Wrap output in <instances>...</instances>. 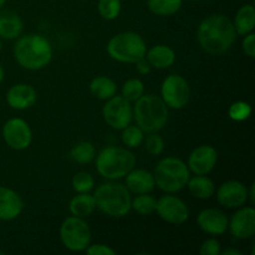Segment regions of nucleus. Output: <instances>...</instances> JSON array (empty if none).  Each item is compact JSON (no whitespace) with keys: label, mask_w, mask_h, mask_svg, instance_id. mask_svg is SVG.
Listing matches in <instances>:
<instances>
[{"label":"nucleus","mask_w":255,"mask_h":255,"mask_svg":"<svg viewBox=\"0 0 255 255\" xmlns=\"http://www.w3.org/2000/svg\"><path fill=\"white\" fill-rule=\"evenodd\" d=\"M234 24L227 16L214 14L202 20L197 30V39L206 52L222 55L228 51L236 41Z\"/></svg>","instance_id":"nucleus-1"},{"label":"nucleus","mask_w":255,"mask_h":255,"mask_svg":"<svg viewBox=\"0 0 255 255\" xmlns=\"http://www.w3.org/2000/svg\"><path fill=\"white\" fill-rule=\"evenodd\" d=\"M14 57L17 64L27 70H40L46 66L52 57L51 44L46 37L29 34L17 39L14 46Z\"/></svg>","instance_id":"nucleus-2"},{"label":"nucleus","mask_w":255,"mask_h":255,"mask_svg":"<svg viewBox=\"0 0 255 255\" xmlns=\"http://www.w3.org/2000/svg\"><path fill=\"white\" fill-rule=\"evenodd\" d=\"M133 119L143 132H158L168 121V107L156 95H142L133 107Z\"/></svg>","instance_id":"nucleus-3"},{"label":"nucleus","mask_w":255,"mask_h":255,"mask_svg":"<svg viewBox=\"0 0 255 255\" xmlns=\"http://www.w3.org/2000/svg\"><path fill=\"white\" fill-rule=\"evenodd\" d=\"M96 207L106 216L121 218L131 211V192L116 182L100 184L94 194Z\"/></svg>","instance_id":"nucleus-4"},{"label":"nucleus","mask_w":255,"mask_h":255,"mask_svg":"<svg viewBox=\"0 0 255 255\" xmlns=\"http://www.w3.org/2000/svg\"><path fill=\"white\" fill-rule=\"evenodd\" d=\"M136 166V157L131 151L122 147L109 146L96 157L99 174L110 181L124 178Z\"/></svg>","instance_id":"nucleus-5"},{"label":"nucleus","mask_w":255,"mask_h":255,"mask_svg":"<svg viewBox=\"0 0 255 255\" xmlns=\"http://www.w3.org/2000/svg\"><path fill=\"white\" fill-rule=\"evenodd\" d=\"M153 177L156 186L161 191L166 193H176L188 183L189 169L182 159L166 157L157 163Z\"/></svg>","instance_id":"nucleus-6"},{"label":"nucleus","mask_w":255,"mask_h":255,"mask_svg":"<svg viewBox=\"0 0 255 255\" xmlns=\"http://www.w3.org/2000/svg\"><path fill=\"white\" fill-rule=\"evenodd\" d=\"M146 42L143 37L133 31H124L115 35L107 44L111 59L125 64H136L146 56Z\"/></svg>","instance_id":"nucleus-7"},{"label":"nucleus","mask_w":255,"mask_h":255,"mask_svg":"<svg viewBox=\"0 0 255 255\" xmlns=\"http://www.w3.org/2000/svg\"><path fill=\"white\" fill-rule=\"evenodd\" d=\"M60 238L65 248L71 252H84L91 243V231L84 218L69 217L60 227Z\"/></svg>","instance_id":"nucleus-8"},{"label":"nucleus","mask_w":255,"mask_h":255,"mask_svg":"<svg viewBox=\"0 0 255 255\" xmlns=\"http://www.w3.org/2000/svg\"><path fill=\"white\" fill-rule=\"evenodd\" d=\"M161 95V99L167 107L179 110L188 104L191 89L184 77L179 75H169L162 84Z\"/></svg>","instance_id":"nucleus-9"},{"label":"nucleus","mask_w":255,"mask_h":255,"mask_svg":"<svg viewBox=\"0 0 255 255\" xmlns=\"http://www.w3.org/2000/svg\"><path fill=\"white\" fill-rule=\"evenodd\" d=\"M102 115L105 122L110 127L115 129H124L133 119V109L131 102L124 96H112L105 104Z\"/></svg>","instance_id":"nucleus-10"},{"label":"nucleus","mask_w":255,"mask_h":255,"mask_svg":"<svg viewBox=\"0 0 255 255\" xmlns=\"http://www.w3.org/2000/svg\"><path fill=\"white\" fill-rule=\"evenodd\" d=\"M2 138L10 148L22 151L31 143L32 133L29 125L24 120L10 119L2 127Z\"/></svg>","instance_id":"nucleus-11"},{"label":"nucleus","mask_w":255,"mask_h":255,"mask_svg":"<svg viewBox=\"0 0 255 255\" xmlns=\"http://www.w3.org/2000/svg\"><path fill=\"white\" fill-rule=\"evenodd\" d=\"M156 212L163 221L172 224L184 223L189 217L188 207L186 203L178 197L172 196L171 193L161 197L157 201Z\"/></svg>","instance_id":"nucleus-12"},{"label":"nucleus","mask_w":255,"mask_h":255,"mask_svg":"<svg viewBox=\"0 0 255 255\" xmlns=\"http://www.w3.org/2000/svg\"><path fill=\"white\" fill-rule=\"evenodd\" d=\"M217 199L227 208H239L248 199V189L238 181H228L217 191Z\"/></svg>","instance_id":"nucleus-13"},{"label":"nucleus","mask_w":255,"mask_h":255,"mask_svg":"<svg viewBox=\"0 0 255 255\" xmlns=\"http://www.w3.org/2000/svg\"><path fill=\"white\" fill-rule=\"evenodd\" d=\"M218 159L217 151L212 146H199L188 157V169L194 174H207L214 168Z\"/></svg>","instance_id":"nucleus-14"},{"label":"nucleus","mask_w":255,"mask_h":255,"mask_svg":"<svg viewBox=\"0 0 255 255\" xmlns=\"http://www.w3.org/2000/svg\"><path fill=\"white\" fill-rule=\"evenodd\" d=\"M232 236L237 239H248L255 233V211L253 207L242 208L232 217L228 223Z\"/></svg>","instance_id":"nucleus-15"},{"label":"nucleus","mask_w":255,"mask_h":255,"mask_svg":"<svg viewBox=\"0 0 255 255\" xmlns=\"http://www.w3.org/2000/svg\"><path fill=\"white\" fill-rule=\"evenodd\" d=\"M199 228L206 233L212 234V236H221L228 229V218L223 212L218 209H204L198 214Z\"/></svg>","instance_id":"nucleus-16"},{"label":"nucleus","mask_w":255,"mask_h":255,"mask_svg":"<svg viewBox=\"0 0 255 255\" xmlns=\"http://www.w3.org/2000/svg\"><path fill=\"white\" fill-rule=\"evenodd\" d=\"M24 209L21 197L12 189L0 186V221L9 222L17 218Z\"/></svg>","instance_id":"nucleus-17"},{"label":"nucleus","mask_w":255,"mask_h":255,"mask_svg":"<svg viewBox=\"0 0 255 255\" xmlns=\"http://www.w3.org/2000/svg\"><path fill=\"white\" fill-rule=\"evenodd\" d=\"M36 90L27 84H17L9 89L6 102L14 110H26L36 102Z\"/></svg>","instance_id":"nucleus-18"},{"label":"nucleus","mask_w":255,"mask_h":255,"mask_svg":"<svg viewBox=\"0 0 255 255\" xmlns=\"http://www.w3.org/2000/svg\"><path fill=\"white\" fill-rule=\"evenodd\" d=\"M125 177H126V187L131 193H149L156 186L153 174L146 169H132Z\"/></svg>","instance_id":"nucleus-19"},{"label":"nucleus","mask_w":255,"mask_h":255,"mask_svg":"<svg viewBox=\"0 0 255 255\" xmlns=\"http://www.w3.org/2000/svg\"><path fill=\"white\" fill-rule=\"evenodd\" d=\"M22 20L19 15L10 10H0V37L14 40L21 35Z\"/></svg>","instance_id":"nucleus-20"},{"label":"nucleus","mask_w":255,"mask_h":255,"mask_svg":"<svg viewBox=\"0 0 255 255\" xmlns=\"http://www.w3.org/2000/svg\"><path fill=\"white\" fill-rule=\"evenodd\" d=\"M146 60L152 67L164 70L171 67L176 61V52L167 45H156L146 51Z\"/></svg>","instance_id":"nucleus-21"},{"label":"nucleus","mask_w":255,"mask_h":255,"mask_svg":"<svg viewBox=\"0 0 255 255\" xmlns=\"http://www.w3.org/2000/svg\"><path fill=\"white\" fill-rule=\"evenodd\" d=\"M69 209L72 216L79 217V218H86V217L91 216L96 209V202L91 194L79 193L71 199Z\"/></svg>","instance_id":"nucleus-22"},{"label":"nucleus","mask_w":255,"mask_h":255,"mask_svg":"<svg viewBox=\"0 0 255 255\" xmlns=\"http://www.w3.org/2000/svg\"><path fill=\"white\" fill-rule=\"evenodd\" d=\"M187 186H188L189 192L199 199L211 198L216 192L213 181L206 177V174H197L193 178L189 177Z\"/></svg>","instance_id":"nucleus-23"},{"label":"nucleus","mask_w":255,"mask_h":255,"mask_svg":"<svg viewBox=\"0 0 255 255\" xmlns=\"http://www.w3.org/2000/svg\"><path fill=\"white\" fill-rule=\"evenodd\" d=\"M117 85L112 79L106 76L95 77L90 84V92L99 100H109L116 95Z\"/></svg>","instance_id":"nucleus-24"},{"label":"nucleus","mask_w":255,"mask_h":255,"mask_svg":"<svg viewBox=\"0 0 255 255\" xmlns=\"http://www.w3.org/2000/svg\"><path fill=\"white\" fill-rule=\"evenodd\" d=\"M255 25V9L253 5H244L238 10L234 20L237 34L247 35L253 31Z\"/></svg>","instance_id":"nucleus-25"},{"label":"nucleus","mask_w":255,"mask_h":255,"mask_svg":"<svg viewBox=\"0 0 255 255\" xmlns=\"http://www.w3.org/2000/svg\"><path fill=\"white\" fill-rule=\"evenodd\" d=\"M183 0H147L149 11L159 16H169L182 7Z\"/></svg>","instance_id":"nucleus-26"},{"label":"nucleus","mask_w":255,"mask_h":255,"mask_svg":"<svg viewBox=\"0 0 255 255\" xmlns=\"http://www.w3.org/2000/svg\"><path fill=\"white\" fill-rule=\"evenodd\" d=\"M70 157L77 163H90L96 157V151H95V147L91 142L82 141L71 149Z\"/></svg>","instance_id":"nucleus-27"},{"label":"nucleus","mask_w":255,"mask_h":255,"mask_svg":"<svg viewBox=\"0 0 255 255\" xmlns=\"http://www.w3.org/2000/svg\"><path fill=\"white\" fill-rule=\"evenodd\" d=\"M157 201L152 196H148V193L138 194L131 202V208L134 209L141 216H149L153 212H156Z\"/></svg>","instance_id":"nucleus-28"},{"label":"nucleus","mask_w":255,"mask_h":255,"mask_svg":"<svg viewBox=\"0 0 255 255\" xmlns=\"http://www.w3.org/2000/svg\"><path fill=\"white\" fill-rule=\"evenodd\" d=\"M144 94V85L138 79L127 80L122 87V96L129 102H136Z\"/></svg>","instance_id":"nucleus-29"},{"label":"nucleus","mask_w":255,"mask_h":255,"mask_svg":"<svg viewBox=\"0 0 255 255\" xmlns=\"http://www.w3.org/2000/svg\"><path fill=\"white\" fill-rule=\"evenodd\" d=\"M144 132L138 126H127L122 132V142L128 148H137L144 139Z\"/></svg>","instance_id":"nucleus-30"},{"label":"nucleus","mask_w":255,"mask_h":255,"mask_svg":"<svg viewBox=\"0 0 255 255\" xmlns=\"http://www.w3.org/2000/svg\"><path fill=\"white\" fill-rule=\"evenodd\" d=\"M95 186V179L89 172H79L72 178V188L77 193H89Z\"/></svg>","instance_id":"nucleus-31"},{"label":"nucleus","mask_w":255,"mask_h":255,"mask_svg":"<svg viewBox=\"0 0 255 255\" xmlns=\"http://www.w3.org/2000/svg\"><path fill=\"white\" fill-rule=\"evenodd\" d=\"M97 9L104 19L114 20L119 16L121 11V1L120 0H100Z\"/></svg>","instance_id":"nucleus-32"},{"label":"nucleus","mask_w":255,"mask_h":255,"mask_svg":"<svg viewBox=\"0 0 255 255\" xmlns=\"http://www.w3.org/2000/svg\"><path fill=\"white\" fill-rule=\"evenodd\" d=\"M229 117H231L233 121H244V120L248 119L252 114V109L247 102L238 101L234 102L231 107H229Z\"/></svg>","instance_id":"nucleus-33"},{"label":"nucleus","mask_w":255,"mask_h":255,"mask_svg":"<svg viewBox=\"0 0 255 255\" xmlns=\"http://www.w3.org/2000/svg\"><path fill=\"white\" fill-rule=\"evenodd\" d=\"M146 149L149 154L152 156H158L163 152L164 149V141L162 138L161 134H158L157 132H151L149 136H147L146 138Z\"/></svg>","instance_id":"nucleus-34"},{"label":"nucleus","mask_w":255,"mask_h":255,"mask_svg":"<svg viewBox=\"0 0 255 255\" xmlns=\"http://www.w3.org/2000/svg\"><path fill=\"white\" fill-rule=\"evenodd\" d=\"M199 253L202 255H219L221 254V244L217 239H208L201 246Z\"/></svg>","instance_id":"nucleus-35"},{"label":"nucleus","mask_w":255,"mask_h":255,"mask_svg":"<svg viewBox=\"0 0 255 255\" xmlns=\"http://www.w3.org/2000/svg\"><path fill=\"white\" fill-rule=\"evenodd\" d=\"M86 253L89 255H115L116 252L109 246L105 244H94V246H89L86 249Z\"/></svg>","instance_id":"nucleus-36"},{"label":"nucleus","mask_w":255,"mask_h":255,"mask_svg":"<svg viewBox=\"0 0 255 255\" xmlns=\"http://www.w3.org/2000/svg\"><path fill=\"white\" fill-rule=\"evenodd\" d=\"M243 50L249 57L255 56V35L254 34H247L246 39L243 40Z\"/></svg>","instance_id":"nucleus-37"},{"label":"nucleus","mask_w":255,"mask_h":255,"mask_svg":"<svg viewBox=\"0 0 255 255\" xmlns=\"http://www.w3.org/2000/svg\"><path fill=\"white\" fill-rule=\"evenodd\" d=\"M136 69H137V71L139 72V74L147 75V74H149V72H151L152 66L149 65V62L147 61L146 57H142L141 60H138V61L136 62Z\"/></svg>","instance_id":"nucleus-38"},{"label":"nucleus","mask_w":255,"mask_h":255,"mask_svg":"<svg viewBox=\"0 0 255 255\" xmlns=\"http://www.w3.org/2000/svg\"><path fill=\"white\" fill-rule=\"evenodd\" d=\"M221 254H223V255H242L241 252L236 251V249H228V251L221 252Z\"/></svg>","instance_id":"nucleus-39"},{"label":"nucleus","mask_w":255,"mask_h":255,"mask_svg":"<svg viewBox=\"0 0 255 255\" xmlns=\"http://www.w3.org/2000/svg\"><path fill=\"white\" fill-rule=\"evenodd\" d=\"M2 79H4V69H2V66L0 65V84H1Z\"/></svg>","instance_id":"nucleus-40"},{"label":"nucleus","mask_w":255,"mask_h":255,"mask_svg":"<svg viewBox=\"0 0 255 255\" xmlns=\"http://www.w3.org/2000/svg\"><path fill=\"white\" fill-rule=\"evenodd\" d=\"M5 1H6V0H0V7H1V6H4Z\"/></svg>","instance_id":"nucleus-41"},{"label":"nucleus","mask_w":255,"mask_h":255,"mask_svg":"<svg viewBox=\"0 0 255 255\" xmlns=\"http://www.w3.org/2000/svg\"><path fill=\"white\" fill-rule=\"evenodd\" d=\"M2 49V40H1V37H0V50Z\"/></svg>","instance_id":"nucleus-42"},{"label":"nucleus","mask_w":255,"mask_h":255,"mask_svg":"<svg viewBox=\"0 0 255 255\" xmlns=\"http://www.w3.org/2000/svg\"><path fill=\"white\" fill-rule=\"evenodd\" d=\"M192 1H201V0H192Z\"/></svg>","instance_id":"nucleus-43"}]
</instances>
